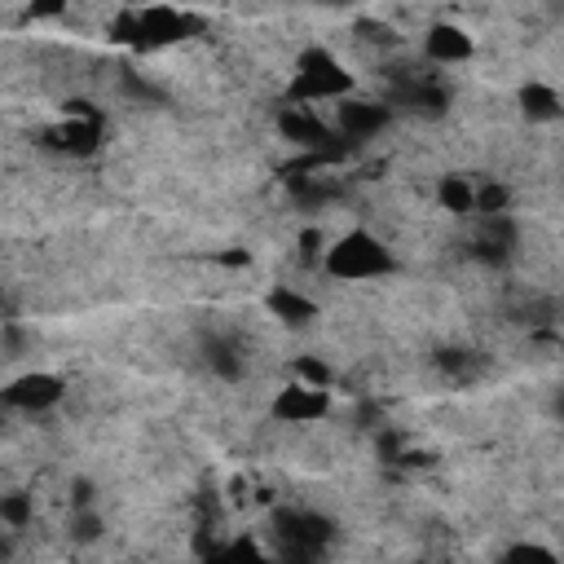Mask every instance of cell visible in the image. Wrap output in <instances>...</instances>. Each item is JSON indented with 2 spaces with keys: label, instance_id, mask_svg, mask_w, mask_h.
I'll list each match as a JSON object with an SVG mask.
<instances>
[{
  "label": "cell",
  "instance_id": "52a82bcc",
  "mask_svg": "<svg viewBox=\"0 0 564 564\" xmlns=\"http://www.w3.org/2000/svg\"><path fill=\"white\" fill-rule=\"evenodd\" d=\"M44 145L66 159H88L101 150V115H66L62 123L44 128Z\"/></svg>",
  "mask_w": 564,
  "mask_h": 564
},
{
  "label": "cell",
  "instance_id": "44dd1931",
  "mask_svg": "<svg viewBox=\"0 0 564 564\" xmlns=\"http://www.w3.org/2000/svg\"><path fill=\"white\" fill-rule=\"evenodd\" d=\"M507 203H511V194H507V185H498V181H489V185L476 189V216H502Z\"/></svg>",
  "mask_w": 564,
  "mask_h": 564
},
{
  "label": "cell",
  "instance_id": "9a60e30c",
  "mask_svg": "<svg viewBox=\"0 0 564 564\" xmlns=\"http://www.w3.org/2000/svg\"><path fill=\"white\" fill-rule=\"evenodd\" d=\"M203 564H278L273 555H264L256 542H225V546H216L212 555H203Z\"/></svg>",
  "mask_w": 564,
  "mask_h": 564
},
{
  "label": "cell",
  "instance_id": "5b68a950",
  "mask_svg": "<svg viewBox=\"0 0 564 564\" xmlns=\"http://www.w3.org/2000/svg\"><path fill=\"white\" fill-rule=\"evenodd\" d=\"M330 123H335L339 141L352 150V145L375 141V137H379V132L392 123V106H388L383 97H344V101L335 106Z\"/></svg>",
  "mask_w": 564,
  "mask_h": 564
},
{
  "label": "cell",
  "instance_id": "2e32d148",
  "mask_svg": "<svg viewBox=\"0 0 564 564\" xmlns=\"http://www.w3.org/2000/svg\"><path fill=\"white\" fill-rule=\"evenodd\" d=\"M66 533H70V542H75V546H93V542L106 533V520H101V511H97V507H84V511H70Z\"/></svg>",
  "mask_w": 564,
  "mask_h": 564
},
{
  "label": "cell",
  "instance_id": "8992f818",
  "mask_svg": "<svg viewBox=\"0 0 564 564\" xmlns=\"http://www.w3.org/2000/svg\"><path fill=\"white\" fill-rule=\"evenodd\" d=\"M516 220L502 212V216H480V229L471 234V242H467V251H471V260L476 264H485V269H507L511 260H516Z\"/></svg>",
  "mask_w": 564,
  "mask_h": 564
},
{
  "label": "cell",
  "instance_id": "5bb4252c",
  "mask_svg": "<svg viewBox=\"0 0 564 564\" xmlns=\"http://www.w3.org/2000/svg\"><path fill=\"white\" fill-rule=\"evenodd\" d=\"M441 207L454 212V216H471L476 212V185L467 176H441V189H436Z\"/></svg>",
  "mask_w": 564,
  "mask_h": 564
},
{
  "label": "cell",
  "instance_id": "8fae6325",
  "mask_svg": "<svg viewBox=\"0 0 564 564\" xmlns=\"http://www.w3.org/2000/svg\"><path fill=\"white\" fill-rule=\"evenodd\" d=\"M326 410H330L326 392L322 388H304V383L282 388L278 401H273V419H282V423H317Z\"/></svg>",
  "mask_w": 564,
  "mask_h": 564
},
{
  "label": "cell",
  "instance_id": "ba28073f",
  "mask_svg": "<svg viewBox=\"0 0 564 564\" xmlns=\"http://www.w3.org/2000/svg\"><path fill=\"white\" fill-rule=\"evenodd\" d=\"M66 397V383L48 370H31V375H18L9 388H4V405L9 410H22V414H44L53 405H62Z\"/></svg>",
  "mask_w": 564,
  "mask_h": 564
},
{
  "label": "cell",
  "instance_id": "7a4b0ae2",
  "mask_svg": "<svg viewBox=\"0 0 564 564\" xmlns=\"http://www.w3.org/2000/svg\"><path fill=\"white\" fill-rule=\"evenodd\" d=\"M273 538H278V551H273L278 564H322L335 538V524L308 507H286L273 520Z\"/></svg>",
  "mask_w": 564,
  "mask_h": 564
},
{
  "label": "cell",
  "instance_id": "d6986e66",
  "mask_svg": "<svg viewBox=\"0 0 564 564\" xmlns=\"http://www.w3.org/2000/svg\"><path fill=\"white\" fill-rule=\"evenodd\" d=\"M502 564H560V555L542 542H516L502 551Z\"/></svg>",
  "mask_w": 564,
  "mask_h": 564
},
{
  "label": "cell",
  "instance_id": "d4e9b609",
  "mask_svg": "<svg viewBox=\"0 0 564 564\" xmlns=\"http://www.w3.org/2000/svg\"><path fill=\"white\" fill-rule=\"evenodd\" d=\"M414 564H423V560H414Z\"/></svg>",
  "mask_w": 564,
  "mask_h": 564
},
{
  "label": "cell",
  "instance_id": "3957f363",
  "mask_svg": "<svg viewBox=\"0 0 564 564\" xmlns=\"http://www.w3.org/2000/svg\"><path fill=\"white\" fill-rule=\"evenodd\" d=\"M322 269L339 282H366V278H383L392 273V251L370 234V229H352L339 242H330Z\"/></svg>",
  "mask_w": 564,
  "mask_h": 564
},
{
  "label": "cell",
  "instance_id": "cb8c5ba5",
  "mask_svg": "<svg viewBox=\"0 0 564 564\" xmlns=\"http://www.w3.org/2000/svg\"><path fill=\"white\" fill-rule=\"evenodd\" d=\"M555 414H560V419H564V392H560V401H555Z\"/></svg>",
  "mask_w": 564,
  "mask_h": 564
},
{
  "label": "cell",
  "instance_id": "ffe728a7",
  "mask_svg": "<svg viewBox=\"0 0 564 564\" xmlns=\"http://www.w3.org/2000/svg\"><path fill=\"white\" fill-rule=\"evenodd\" d=\"M295 383H304V388H330L335 383V375H330V366L322 361V357H300L295 361Z\"/></svg>",
  "mask_w": 564,
  "mask_h": 564
},
{
  "label": "cell",
  "instance_id": "7c38bea8",
  "mask_svg": "<svg viewBox=\"0 0 564 564\" xmlns=\"http://www.w3.org/2000/svg\"><path fill=\"white\" fill-rule=\"evenodd\" d=\"M269 313H273L282 326H295V330H304V326H313V317H317V304H313L308 295L291 291V286H273V291H269Z\"/></svg>",
  "mask_w": 564,
  "mask_h": 564
},
{
  "label": "cell",
  "instance_id": "6da1fadb",
  "mask_svg": "<svg viewBox=\"0 0 564 564\" xmlns=\"http://www.w3.org/2000/svg\"><path fill=\"white\" fill-rule=\"evenodd\" d=\"M352 97V70L330 53V48H304L295 62V75L286 84V106H322V101H344Z\"/></svg>",
  "mask_w": 564,
  "mask_h": 564
},
{
  "label": "cell",
  "instance_id": "ac0fdd59",
  "mask_svg": "<svg viewBox=\"0 0 564 564\" xmlns=\"http://www.w3.org/2000/svg\"><path fill=\"white\" fill-rule=\"evenodd\" d=\"M31 516H35V507H31V494H4L0 498V520H4V529L9 533H18V529H26L31 524Z\"/></svg>",
  "mask_w": 564,
  "mask_h": 564
},
{
  "label": "cell",
  "instance_id": "603a6c76",
  "mask_svg": "<svg viewBox=\"0 0 564 564\" xmlns=\"http://www.w3.org/2000/svg\"><path fill=\"white\" fill-rule=\"evenodd\" d=\"M84 507H97V485L88 476H75L70 480V511H84Z\"/></svg>",
  "mask_w": 564,
  "mask_h": 564
},
{
  "label": "cell",
  "instance_id": "277c9868",
  "mask_svg": "<svg viewBox=\"0 0 564 564\" xmlns=\"http://www.w3.org/2000/svg\"><path fill=\"white\" fill-rule=\"evenodd\" d=\"M198 22L181 9H141V13H119L115 22V35L137 44V48H163V44H176L194 31Z\"/></svg>",
  "mask_w": 564,
  "mask_h": 564
},
{
  "label": "cell",
  "instance_id": "7402d4cb",
  "mask_svg": "<svg viewBox=\"0 0 564 564\" xmlns=\"http://www.w3.org/2000/svg\"><path fill=\"white\" fill-rule=\"evenodd\" d=\"M119 79H123V93H128L132 101H150V106H159V101H163V93H159V88H154L145 75H137V70H123Z\"/></svg>",
  "mask_w": 564,
  "mask_h": 564
},
{
  "label": "cell",
  "instance_id": "4fadbf2b",
  "mask_svg": "<svg viewBox=\"0 0 564 564\" xmlns=\"http://www.w3.org/2000/svg\"><path fill=\"white\" fill-rule=\"evenodd\" d=\"M520 110H524V119H529V123H551V119H560V115H564V97H560L551 84L529 79V84L520 88Z\"/></svg>",
  "mask_w": 564,
  "mask_h": 564
},
{
  "label": "cell",
  "instance_id": "9c48e42d",
  "mask_svg": "<svg viewBox=\"0 0 564 564\" xmlns=\"http://www.w3.org/2000/svg\"><path fill=\"white\" fill-rule=\"evenodd\" d=\"M198 357H203V366H207L216 379H225V383H238V379L247 375V348H242V339L229 335V330L203 335Z\"/></svg>",
  "mask_w": 564,
  "mask_h": 564
},
{
  "label": "cell",
  "instance_id": "30bf717a",
  "mask_svg": "<svg viewBox=\"0 0 564 564\" xmlns=\"http://www.w3.org/2000/svg\"><path fill=\"white\" fill-rule=\"evenodd\" d=\"M471 35L458 26V22H436V26H427V35H423V57H427V66H458V62H467L471 57Z\"/></svg>",
  "mask_w": 564,
  "mask_h": 564
},
{
  "label": "cell",
  "instance_id": "e0dca14e",
  "mask_svg": "<svg viewBox=\"0 0 564 564\" xmlns=\"http://www.w3.org/2000/svg\"><path fill=\"white\" fill-rule=\"evenodd\" d=\"M436 370L449 379H471L476 375V352L471 348H436Z\"/></svg>",
  "mask_w": 564,
  "mask_h": 564
}]
</instances>
